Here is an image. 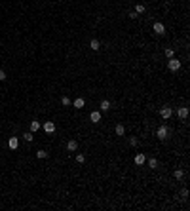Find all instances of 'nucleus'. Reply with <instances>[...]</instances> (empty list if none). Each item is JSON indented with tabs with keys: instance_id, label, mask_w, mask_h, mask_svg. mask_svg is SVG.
I'll return each mask as SVG.
<instances>
[{
	"instance_id": "nucleus-24",
	"label": "nucleus",
	"mask_w": 190,
	"mask_h": 211,
	"mask_svg": "<svg viewBox=\"0 0 190 211\" xmlns=\"http://www.w3.org/2000/svg\"><path fill=\"white\" fill-rule=\"evenodd\" d=\"M137 143H139V141H137L135 137H131V139H129V145H131V147H137Z\"/></svg>"
},
{
	"instance_id": "nucleus-21",
	"label": "nucleus",
	"mask_w": 190,
	"mask_h": 211,
	"mask_svg": "<svg viewBox=\"0 0 190 211\" xmlns=\"http://www.w3.org/2000/svg\"><path fill=\"white\" fill-rule=\"evenodd\" d=\"M32 139H34V135H32V131H31V133H25V141H27V143H31Z\"/></svg>"
},
{
	"instance_id": "nucleus-9",
	"label": "nucleus",
	"mask_w": 190,
	"mask_h": 211,
	"mask_svg": "<svg viewBox=\"0 0 190 211\" xmlns=\"http://www.w3.org/2000/svg\"><path fill=\"white\" fill-rule=\"evenodd\" d=\"M177 114H179V118H183V120H184V118L188 116V108H186V107H181L179 110H177Z\"/></svg>"
},
{
	"instance_id": "nucleus-3",
	"label": "nucleus",
	"mask_w": 190,
	"mask_h": 211,
	"mask_svg": "<svg viewBox=\"0 0 190 211\" xmlns=\"http://www.w3.org/2000/svg\"><path fill=\"white\" fill-rule=\"evenodd\" d=\"M152 29H154V32L156 34H165V27H164V23H154V27H152Z\"/></svg>"
},
{
	"instance_id": "nucleus-11",
	"label": "nucleus",
	"mask_w": 190,
	"mask_h": 211,
	"mask_svg": "<svg viewBox=\"0 0 190 211\" xmlns=\"http://www.w3.org/2000/svg\"><path fill=\"white\" fill-rule=\"evenodd\" d=\"M144 162H147V158H144V154H137V156H135V164H137V165H143Z\"/></svg>"
},
{
	"instance_id": "nucleus-13",
	"label": "nucleus",
	"mask_w": 190,
	"mask_h": 211,
	"mask_svg": "<svg viewBox=\"0 0 190 211\" xmlns=\"http://www.w3.org/2000/svg\"><path fill=\"white\" fill-rule=\"evenodd\" d=\"M40 129V122L38 120H32L31 122V131H38Z\"/></svg>"
},
{
	"instance_id": "nucleus-7",
	"label": "nucleus",
	"mask_w": 190,
	"mask_h": 211,
	"mask_svg": "<svg viewBox=\"0 0 190 211\" xmlns=\"http://www.w3.org/2000/svg\"><path fill=\"white\" fill-rule=\"evenodd\" d=\"M76 148H78V143H76V141H74V139H70V141H68V143H67V150H70V152H74V150H76Z\"/></svg>"
},
{
	"instance_id": "nucleus-16",
	"label": "nucleus",
	"mask_w": 190,
	"mask_h": 211,
	"mask_svg": "<svg viewBox=\"0 0 190 211\" xmlns=\"http://www.w3.org/2000/svg\"><path fill=\"white\" fill-rule=\"evenodd\" d=\"M148 168H158V160H156V158H150V160H148Z\"/></svg>"
},
{
	"instance_id": "nucleus-18",
	"label": "nucleus",
	"mask_w": 190,
	"mask_h": 211,
	"mask_svg": "<svg viewBox=\"0 0 190 211\" xmlns=\"http://www.w3.org/2000/svg\"><path fill=\"white\" fill-rule=\"evenodd\" d=\"M173 175H175V179H179V181H181V179L184 177V171H183V169H177V171L173 173Z\"/></svg>"
},
{
	"instance_id": "nucleus-19",
	"label": "nucleus",
	"mask_w": 190,
	"mask_h": 211,
	"mask_svg": "<svg viewBox=\"0 0 190 211\" xmlns=\"http://www.w3.org/2000/svg\"><path fill=\"white\" fill-rule=\"evenodd\" d=\"M46 156H48L46 150H38V152H36V158H40V160H42V158H46Z\"/></svg>"
},
{
	"instance_id": "nucleus-8",
	"label": "nucleus",
	"mask_w": 190,
	"mask_h": 211,
	"mask_svg": "<svg viewBox=\"0 0 190 211\" xmlns=\"http://www.w3.org/2000/svg\"><path fill=\"white\" fill-rule=\"evenodd\" d=\"M90 120L93 122V124H97V122H101V112H99V110L91 112V114H90Z\"/></svg>"
},
{
	"instance_id": "nucleus-1",
	"label": "nucleus",
	"mask_w": 190,
	"mask_h": 211,
	"mask_svg": "<svg viewBox=\"0 0 190 211\" xmlns=\"http://www.w3.org/2000/svg\"><path fill=\"white\" fill-rule=\"evenodd\" d=\"M156 135H158V139H160V141H164V139H167L169 129L165 128V125H160V128H158V131H156Z\"/></svg>"
},
{
	"instance_id": "nucleus-2",
	"label": "nucleus",
	"mask_w": 190,
	"mask_h": 211,
	"mask_svg": "<svg viewBox=\"0 0 190 211\" xmlns=\"http://www.w3.org/2000/svg\"><path fill=\"white\" fill-rule=\"evenodd\" d=\"M167 67H169V71H179V68H181V61L175 59V57H171V59H169V63H167Z\"/></svg>"
},
{
	"instance_id": "nucleus-5",
	"label": "nucleus",
	"mask_w": 190,
	"mask_h": 211,
	"mask_svg": "<svg viewBox=\"0 0 190 211\" xmlns=\"http://www.w3.org/2000/svg\"><path fill=\"white\" fill-rule=\"evenodd\" d=\"M8 147H10L11 150H15V148L19 147V141H17V137H10V141H8Z\"/></svg>"
},
{
	"instance_id": "nucleus-23",
	"label": "nucleus",
	"mask_w": 190,
	"mask_h": 211,
	"mask_svg": "<svg viewBox=\"0 0 190 211\" xmlns=\"http://www.w3.org/2000/svg\"><path fill=\"white\" fill-rule=\"evenodd\" d=\"M61 103L65 105V107H68V105H70V99H68V97H63V99H61Z\"/></svg>"
},
{
	"instance_id": "nucleus-14",
	"label": "nucleus",
	"mask_w": 190,
	"mask_h": 211,
	"mask_svg": "<svg viewBox=\"0 0 190 211\" xmlns=\"http://www.w3.org/2000/svg\"><path fill=\"white\" fill-rule=\"evenodd\" d=\"M72 105H74V108H82L84 107V99H82V97H78V99H74V103H72Z\"/></svg>"
},
{
	"instance_id": "nucleus-20",
	"label": "nucleus",
	"mask_w": 190,
	"mask_h": 211,
	"mask_svg": "<svg viewBox=\"0 0 190 211\" xmlns=\"http://www.w3.org/2000/svg\"><path fill=\"white\" fill-rule=\"evenodd\" d=\"M76 162H78V164H84V162H86V156H84V154H78V156H76Z\"/></svg>"
},
{
	"instance_id": "nucleus-17",
	"label": "nucleus",
	"mask_w": 190,
	"mask_h": 211,
	"mask_svg": "<svg viewBox=\"0 0 190 211\" xmlns=\"http://www.w3.org/2000/svg\"><path fill=\"white\" fill-rule=\"evenodd\" d=\"M124 133H126V128H124V125H116V135H124Z\"/></svg>"
},
{
	"instance_id": "nucleus-10",
	"label": "nucleus",
	"mask_w": 190,
	"mask_h": 211,
	"mask_svg": "<svg viewBox=\"0 0 190 211\" xmlns=\"http://www.w3.org/2000/svg\"><path fill=\"white\" fill-rule=\"evenodd\" d=\"M90 48H91V50H93V51H97V50H99V48H101V42H99V40H97V38H93V40H91V42H90Z\"/></svg>"
},
{
	"instance_id": "nucleus-25",
	"label": "nucleus",
	"mask_w": 190,
	"mask_h": 211,
	"mask_svg": "<svg viewBox=\"0 0 190 211\" xmlns=\"http://www.w3.org/2000/svg\"><path fill=\"white\" fill-rule=\"evenodd\" d=\"M181 196H183V198H188V190L183 188V190H181Z\"/></svg>"
},
{
	"instance_id": "nucleus-12",
	"label": "nucleus",
	"mask_w": 190,
	"mask_h": 211,
	"mask_svg": "<svg viewBox=\"0 0 190 211\" xmlns=\"http://www.w3.org/2000/svg\"><path fill=\"white\" fill-rule=\"evenodd\" d=\"M108 108H110V101H107V99H105V101H101V110H103V112H107Z\"/></svg>"
},
{
	"instance_id": "nucleus-26",
	"label": "nucleus",
	"mask_w": 190,
	"mask_h": 211,
	"mask_svg": "<svg viewBox=\"0 0 190 211\" xmlns=\"http://www.w3.org/2000/svg\"><path fill=\"white\" fill-rule=\"evenodd\" d=\"M0 80H6V72L4 71H0Z\"/></svg>"
},
{
	"instance_id": "nucleus-6",
	"label": "nucleus",
	"mask_w": 190,
	"mask_h": 211,
	"mask_svg": "<svg viewBox=\"0 0 190 211\" xmlns=\"http://www.w3.org/2000/svg\"><path fill=\"white\" fill-rule=\"evenodd\" d=\"M44 131L46 133H53L55 131V124L53 122H46V124H44Z\"/></svg>"
},
{
	"instance_id": "nucleus-4",
	"label": "nucleus",
	"mask_w": 190,
	"mask_h": 211,
	"mask_svg": "<svg viewBox=\"0 0 190 211\" xmlns=\"http://www.w3.org/2000/svg\"><path fill=\"white\" fill-rule=\"evenodd\" d=\"M160 114H162V118H165V120H167V118H169V116H171V114H173V110H171V107H164V108H162V110H160Z\"/></svg>"
},
{
	"instance_id": "nucleus-15",
	"label": "nucleus",
	"mask_w": 190,
	"mask_h": 211,
	"mask_svg": "<svg viewBox=\"0 0 190 211\" xmlns=\"http://www.w3.org/2000/svg\"><path fill=\"white\" fill-rule=\"evenodd\" d=\"M144 10H147V8H144V4H137L133 11H135V14H144Z\"/></svg>"
},
{
	"instance_id": "nucleus-22",
	"label": "nucleus",
	"mask_w": 190,
	"mask_h": 211,
	"mask_svg": "<svg viewBox=\"0 0 190 211\" xmlns=\"http://www.w3.org/2000/svg\"><path fill=\"white\" fill-rule=\"evenodd\" d=\"M164 53H165V57H169V59L173 57V50H171V48H167V50H165Z\"/></svg>"
}]
</instances>
